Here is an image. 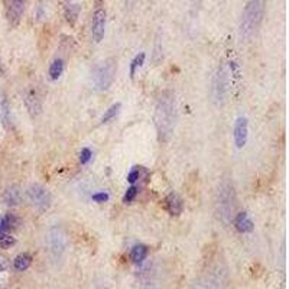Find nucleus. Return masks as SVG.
Instances as JSON below:
<instances>
[{"label":"nucleus","mask_w":289,"mask_h":289,"mask_svg":"<svg viewBox=\"0 0 289 289\" xmlns=\"http://www.w3.org/2000/svg\"><path fill=\"white\" fill-rule=\"evenodd\" d=\"M64 73V61L61 58L55 59L49 67V77L51 80H58Z\"/></svg>","instance_id":"nucleus-16"},{"label":"nucleus","mask_w":289,"mask_h":289,"mask_svg":"<svg viewBox=\"0 0 289 289\" xmlns=\"http://www.w3.org/2000/svg\"><path fill=\"white\" fill-rule=\"evenodd\" d=\"M2 198L5 201V204H8V205H18L22 200V192L18 187H9V188L5 189Z\"/></svg>","instance_id":"nucleus-11"},{"label":"nucleus","mask_w":289,"mask_h":289,"mask_svg":"<svg viewBox=\"0 0 289 289\" xmlns=\"http://www.w3.org/2000/svg\"><path fill=\"white\" fill-rule=\"evenodd\" d=\"M91 156H93V154H91V149H89V148L81 149V154H80V162H81V164H87L90 159H91Z\"/></svg>","instance_id":"nucleus-21"},{"label":"nucleus","mask_w":289,"mask_h":289,"mask_svg":"<svg viewBox=\"0 0 289 289\" xmlns=\"http://www.w3.org/2000/svg\"><path fill=\"white\" fill-rule=\"evenodd\" d=\"M11 266V262H9V259L6 257L5 255H0V272H5V270H8Z\"/></svg>","instance_id":"nucleus-24"},{"label":"nucleus","mask_w":289,"mask_h":289,"mask_svg":"<svg viewBox=\"0 0 289 289\" xmlns=\"http://www.w3.org/2000/svg\"><path fill=\"white\" fill-rule=\"evenodd\" d=\"M116 76V61L114 59H106L100 62L96 71H94V84L99 90H107L111 86Z\"/></svg>","instance_id":"nucleus-4"},{"label":"nucleus","mask_w":289,"mask_h":289,"mask_svg":"<svg viewBox=\"0 0 289 289\" xmlns=\"http://www.w3.org/2000/svg\"><path fill=\"white\" fill-rule=\"evenodd\" d=\"M104 31H106V11L97 9L93 15V22H91V35L94 42H100L104 36Z\"/></svg>","instance_id":"nucleus-6"},{"label":"nucleus","mask_w":289,"mask_h":289,"mask_svg":"<svg viewBox=\"0 0 289 289\" xmlns=\"http://www.w3.org/2000/svg\"><path fill=\"white\" fill-rule=\"evenodd\" d=\"M26 198L34 205L38 211H46L51 207L52 197L48 189L39 185V184H32L26 189Z\"/></svg>","instance_id":"nucleus-3"},{"label":"nucleus","mask_w":289,"mask_h":289,"mask_svg":"<svg viewBox=\"0 0 289 289\" xmlns=\"http://www.w3.org/2000/svg\"><path fill=\"white\" fill-rule=\"evenodd\" d=\"M148 256V247L144 245L133 246L132 252H130V259L133 263H142Z\"/></svg>","instance_id":"nucleus-15"},{"label":"nucleus","mask_w":289,"mask_h":289,"mask_svg":"<svg viewBox=\"0 0 289 289\" xmlns=\"http://www.w3.org/2000/svg\"><path fill=\"white\" fill-rule=\"evenodd\" d=\"M80 11H81V6L78 3H65L64 6V15H65V19H67L68 23H76L77 21L78 15H80Z\"/></svg>","instance_id":"nucleus-12"},{"label":"nucleus","mask_w":289,"mask_h":289,"mask_svg":"<svg viewBox=\"0 0 289 289\" xmlns=\"http://www.w3.org/2000/svg\"><path fill=\"white\" fill-rule=\"evenodd\" d=\"M263 12H265V6L263 2H249L246 5L245 12L242 15V22H240V35L242 38L249 39L252 38L253 34L259 29L262 18H263Z\"/></svg>","instance_id":"nucleus-2"},{"label":"nucleus","mask_w":289,"mask_h":289,"mask_svg":"<svg viewBox=\"0 0 289 289\" xmlns=\"http://www.w3.org/2000/svg\"><path fill=\"white\" fill-rule=\"evenodd\" d=\"M23 101H25V106L28 109V113L32 116V117H36L38 114H41V110H42V103H41V99L38 96V93L35 90H28L25 93V97H23Z\"/></svg>","instance_id":"nucleus-7"},{"label":"nucleus","mask_w":289,"mask_h":289,"mask_svg":"<svg viewBox=\"0 0 289 289\" xmlns=\"http://www.w3.org/2000/svg\"><path fill=\"white\" fill-rule=\"evenodd\" d=\"M0 122L8 124L11 122V111H9V101L3 93H0Z\"/></svg>","instance_id":"nucleus-14"},{"label":"nucleus","mask_w":289,"mask_h":289,"mask_svg":"<svg viewBox=\"0 0 289 289\" xmlns=\"http://www.w3.org/2000/svg\"><path fill=\"white\" fill-rule=\"evenodd\" d=\"M31 263H32V256L28 255V253H21V255L16 256L15 260H13V266L18 272L26 270L28 267L31 266Z\"/></svg>","instance_id":"nucleus-13"},{"label":"nucleus","mask_w":289,"mask_h":289,"mask_svg":"<svg viewBox=\"0 0 289 289\" xmlns=\"http://www.w3.org/2000/svg\"><path fill=\"white\" fill-rule=\"evenodd\" d=\"M23 11H25V2H19V0L9 2L8 6H6V18H8V21L12 25H16V23L21 21Z\"/></svg>","instance_id":"nucleus-8"},{"label":"nucleus","mask_w":289,"mask_h":289,"mask_svg":"<svg viewBox=\"0 0 289 289\" xmlns=\"http://www.w3.org/2000/svg\"><path fill=\"white\" fill-rule=\"evenodd\" d=\"M234 227L239 233H252L253 229H255V224L253 222L249 219L247 212H239L234 219Z\"/></svg>","instance_id":"nucleus-9"},{"label":"nucleus","mask_w":289,"mask_h":289,"mask_svg":"<svg viewBox=\"0 0 289 289\" xmlns=\"http://www.w3.org/2000/svg\"><path fill=\"white\" fill-rule=\"evenodd\" d=\"M13 245H15V237H12L9 234H2L0 236V247L2 249H9Z\"/></svg>","instance_id":"nucleus-19"},{"label":"nucleus","mask_w":289,"mask_h":289,"mask_svg":"<svg viewBox=\"0 0 289 289\" xmlns=\"http://www.w3.org/2000/svg\"><path fill=\"white\" fill-rule=\"evenodd\" d=\"M8 230V227H6V223H5V219H0V236L5 233Z\"/></svg>","instance_id":"nucleus-25"},{"label":"nucleus","mask_w":289,"mask_h":289,"mask_svg":"<svg viewBox=\"0 0 289 289\" xmlns=\"http://www.w3.org/2000/svg\"><path fill=\"white\" fill-rule=\"evenodd\" d=\"M233 136L234 144H236L239 149L245 148V144L247 143V136H249V122H247V119L243 117V116L237 117V120L234 123Z\"/></svg>","instance_id":"nucleus-5"},{"label":"nucleus","mask_w":289,"mask_h":289,"mask_svg":"<svg viewBox=\"0 0 289 289\" xmlns=\"http://www.w3.org/2000/svg\"><path fill=\"white\" fill-rule=\"evenodd\" d=\"M167 210L171 215H179L182 212V200L177 192H169L167 197Z\"/></svg>","instance_id":"nucleus-10"},{"label":"nucleus","mask_w":289,"mask_h":289,"mask_svg":"<svg viewBox=\"0 0 289 289\" xmlns=\"http://www.w3.org/2000/svg\"><path fill=\"white\" fill-rule=\"evenodd\" d=\"M144 56H146L144 55V52H140V54H137V55L132 59V62H130V77L132 78H133L134 74H136V69L143 65Z\"/></svg>","instance_id":"nucleus-18"},{"label":"nucleus","mask_w":289,"mask_h":289,"mask_svg":"<svg viewBox=\"0 0 289 289\" xmlns=\"http://www.w3.org/2000/svg\"><path fill=\"white\" fill-rule=\"evenodd\" d=\"M137 192H139L137 187H130V188H127L126 194H124V197H123V201H124V202H132V201L136 198Z\"/></svg>","instance_id":"nucleus-20"},{"label":"nucleus","mask_w":289,"mask_h":289,"mask_svg":"<svg viewBox=\"0 0 289 289\" xmlns=\"http://www.w3.org/2000/svg\"><path fill=\"white\" fill-rule=\"evenodd\" d=\"M140 178V171L139 169H133V171H130L129 172V175H127V181L130 182V184H134L137 179Z\"/></svg>","instance_id":"nucleus-23"},{"label":"nucleus","mask_w":289,"mask_h":289,"mask_svg":"<svg viewBox=\"0 0 289 289\" xmlns=\"http://www.w3.org/2000/svg\"><path fill=\"white\" fill-rule=\"evenodd\" d=\"M120 109H122V104H120V103H114V104L110 106L107 110L104 111V114L101 116V123L104 124V123H109L110 120H113V119L119 114Z\"/></svg>","instance_id":"nucleus-17"},{"label":"nucleus","mask_w":289,"mask_h":289,"mask_svg":"<svg viewBox=\"0 0 289 289\" xmlns=\"http://www.w3.org/2000/svg\"><path fill=\"white\" fill-rule=\"evenodd\" d=\"M175 97L171 91H164L156 103L155 126L159 142H168L175 127Z\"/></svg>","instance_id":"nucleus-1"},{"label":"nucleus","mask_w":289,"mask_h":289,"mask_svg":"<svg viewBox=\"0 0 289 289\" xmlns=\"http://www.w3.org/2000/svg\"><path fill=\"white\" fill-rule=\"evenodd\" d=\"M91 198H93V201H96V202H106V201H109V194L104 192V191H101V192L93 194Z\"/></svg>","instance_id":"nucleus-22"}]
</instances>
